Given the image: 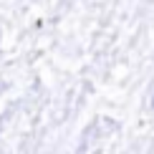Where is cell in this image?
Segmentation results:
<instances>
[{
  "mask_svg": "<svg viewBox=\"0 0 154 154\" xmlns=\"http://www.w3.org/2000/svg\"><path fill=\"white\" fill-rule=\"evenodd\" d=\"M152 106H154V99H152Z\"/></svg>",
  "mask_w": 154,
  "mask_h": 154,
  "instance_id": "obj_1",
  "label": "cell"
}]
</instances>
